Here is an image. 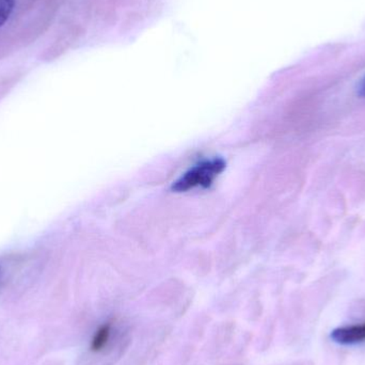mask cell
I'll return each instance as SVG.
<instances>
[{
	"label": "cell",
	"instance_id": "cell-2",
	"mask_svg": "<svg viewBox=\"0 0 365 365\" xmlns=\"http://www.w3.org/2000/svg\"><path fill=\"white\" fill-rule=\"evenodd\" d=\"M334 342L341 345H354L365 341V322L359 325L336 328L330 334Z\"/></svg>",
	"mask_w": 365,
	"mask_h": 365
},
{
	"label": "cell",
	"instance_id": "cell-3",
	"mask_svg": "<svg viewBox=\"0 0 365 365\" xmlns=\"http://www.w3.org/2000/svg\"><path fill=\"white\" fill-rule=\"evenodd\" d=\"M111 336V324L106 323L104 325L101 326L96 334H94L93 338H92L91 351L94 353H98V351H103L108 344L109 340Z\"/></svg>",
	"mask_w": 365,
	"mask_h": 365
},
{
	"label": "cell",
	"instance_id": "cell-5",
	"mask_svg": "<svg viewBox=\"0 0 365 365\" xmlns=\"http://www.w3.org/2000/svg\"><path fill=\"white\" fill-rule=\"evenodd\" d=\"M358 96L365 98V77L358 86Z\"/></svg>",
	"mask_w": 365,
	"mask_h": 365
},
{
	"label": "cell",
	"instance_id": "cell-1",
	"mask_svg": "<svg viewBox=\"0 0 365 365\" xmlns=\"http://www.w3.org/2000/svg\"><path fill=\"white\" fill-rule=\"evenodd\" d=\"M225 168V160L221 158L204 160L189 169L184 175H182L173 185V190L182 192V191L190 190V189L197 188V187L207 188Z\"/></svg>",
	"mask_w": 365,
	"mask_h": 365
},
{
	"label": "cell",
	"instance_id": "cell-4",
	"mask_svg": "<svg viewBox=\"0 0 365 365\" xmlns=\"http://www.w3.org/2000/svg\"><path fill=\"white\" fill-rule=\"evenodd\" d=\"M14 0H0V27L8 21L14 10Z\"/></svg>",
	"mask_w": 365,
	"mask_h": 365
}]
</instances>
